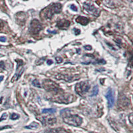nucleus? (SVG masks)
<instances>
[{
    "instance_id": "34",
    "label": "nucleus",
    "mask_w": 133,
    "mask_h": 133,
    "mask_svg": "<svg viewBox=\"0 0 133 133\" xmlns=\"http://www.w3.org/2000/svg\"><path fill=\"white\" fill-rule=\"evenodd\" d=\"M74 31L75 32V35H79V34H80V32L81 31L79 30V29H74Z\"/></svg>"
},
{
    "instance_id": "24",
    "label": "nucleus",
    "mask_w": 133,
    "mask_h": 133,
    "mask_svg": "<svg viewBox=\"0 0 133 133\" xmlns=\"http://www.w3.org/2000/svg\"><path fill=\"white\" fill-rule=\"evenodd\" d=\"M55 60H56V62L57 63H62L63 61L62 58L60 57H57L55 58Z\"/></svg>"
},
{
    "instance_id": "33",
    "label": "nucleus",
    "mask_w": 133,
    "mask_h": 133,
    "mask_svg": "<svg viewBox=\"0 0 133 133\" xmlns=\"http://www.w3.org/2000/svg\"><path fill=\"white\" fill-rule=\"evenodd\" d=\"M0 68H5V65H4V63L3 61H0Z\"/></svg>"
},
{
    "instance_id": "16",
    "label": "nucleus",
    "mask_w": 133,
    "mask_h": 133,
    "mask_svg": "<svg viewBox=\"0 0 133 133\" xmlns=\"http://www.w3.org/2000/svg\"><path fill=\"white\" fill-rule=\"evenodd\" d=\"M39 124L37 123H35V122H33V123H31L28 126H26V127H25V129H31V130H35V129H37L39 127Z\"/></svg>"
},
{
    "instance_id": "9",
    "label": "nucleus",
    "mask_w": 133,
    "mask_h": 133,
    "mask_svg": "<svg viewBox=\"0 0 133 133\" xmlns=\"http://www.w3.org/2000/svg\"><path fill=\"white\" fill-rule=\"evenodd\" d=\"M70 26V21L68 20L65 19H60L57 21V27L60 29H68V27Z\"/></svg>"
},
{
    "instance_id": "4",
    "label": "nucleus",
    "mask_w": 133,
    "mask_h": 133,
    "mask_svg": "<svg viewBox=\"0 0 133 133\" xmlns=\"http://www.w3.org/2000/svg\"><path fill=\"white\" fill-rule=\"evenodd\" d=\"M43 88L48 92H57L59 90V87L56 83L49 79L44 80L42 83Z\"/></svg>"
},
{
    "instance_id": "3",
    "label": "nucleus",
    "mask_w": 133,
    "mask_h": 133,
    "mask_svg": "<svg viewBox=\"0 0 133 133\" xmlns=\"http://www.w3.org/2000/svg\"><path fill=\"white\" fill-rule=\"evenodd\" d=\"M90 88H91V85L88 82H81L76 85L75 90L79 95L83 96L89 91Z\"/></svg>"
},
{
    "instance_id": "11",
    "label": "nucleus",
    "mask_w": 133,
    "mask_h": 133,
    "mask_svg": "<svg viewBox=\"0 0 133 133\" xmlns=\"http://www.w3.org/2000/svg\"><path fill=\"white\" fill-rule=\"evenodd\" d=\"M26 15L23 12H20L16 15V21L17 22L21 25H23L25 23Z\"/></svg>"
},
{
    "instance_id": "41",
    "label": "nucleus",
    "mask_w": 133,
    "mask_h": 133,
    "mask_svg": "<svg viewBox=\"0 0 133 133\" xmlns=\"http://www.w3.org/2000/svg\"><path fill=\"white\" fill-rule=\"evenodd\" d=\"M0 48H1V46H0Z\"/></svg>"
},
{
    "instance_id": "29",
    "label": "nucleus",
    "mask_w": 133,
    "mask_h": 133,
    "mask_svg": "<svg viewBox=\"0 0 133 133\" xmlns=\"http://www.w3.org/2000/svg\"><path fill=\"white\" fill-rule=\"evenodd\" d=\"M84 48L86 50H89V51H91L92 50V47L91 45H85L84 46Z\"/></svg>"
},
{
    "instance_id": "2",
    "label": "nucleus",
    "mask_w": 133,
    "mask_h": 133,
    "mask_svg": "<svg viewBox=\"0 0 133 133\" xmlns=\"http://www.w3.org/2000/svg\"><path fill=\"white\" fill-rule=\"evenodd\" d=\"M63 121L66 124H69L73 127H79L82 124L83 119L78 115H70V116H65L63 118Z\"/></svg>"
},
{
    "instance_id": "20",
    "label": "nucleus",
    "mask_w": 133,
    "mask_h": 133,
    "mask_svg": "<svg viewBox=\"0 0 133 133\" xmlns=\"http://www.w3.org/2000/svg\"><path fill=\"white\" fill-rule=\"evenodd\" d=\"M32 84H33V86L36 87L41 88V85H40V83L38 80H34L32 82Z\"/></svg>"
},
{
    "instance_id": "38",
    "label": "nucleus",
    "mask_w": 133,
    "mask_h": 133,
    "mask_svg": "<svg viewBox=\"0 0 133 133\" xmlns=\"http://www.w3.org/2000/svg\"><path fill=\"white\" fill-rule=\"evenodd\" d=\"M2 98H3V97H2V98H0V104L2 103Z\"/></svg>"
},
{
    "instance_id": "7",
    "label": "nucleus",
    "mask_w": 133,
    "mask_h": 133,
    "mask_svg": "<svg viewBox=\"0 0 133 133\" xmlns=\"http://www.w3.org/2000/svg\"><path fill=\"white\" fill-rule=\"evenodd\" d=\"M55 78H57V79H63L65 81L67 82H72L75 81L76 80H78V79L80 78V77L78 75H73V76H69L66 75H62L59 74L57 76L55 77Z\"/></svg>"
},
{
    "instance_id": "22",
    "label": "nucleus",
    "mask_w": 133,
    "mask_h": 133,
    "mask_svg": "<svg viewBox=\"0 0 133 133\" xmlns=\"http://www.w3.org/2000/svg\"><path fill=\"white\" fill-rule=\"evenodd\" d=\"M57 129V133H67L65 129H62V128H58Z\"/></svg>"
},
{
    "instance_id": "14",
    "label": "nucleus",
    "mask_w": 133,
    "mask_h": 133,
    "mask_svg": "<svg viewBox=\"0 0 133 133\" xmlns=\"http://www.w3.org/2000/svg\"><path fill=\"white\" fill-rule=\"evenodd\" d=\"M23 71H24V68L23 67H21L20 69H19L18 67H17V72L15 74V75L14 76V77L12 78V79H11V82L16 81L18 80L19 78L21 77L22 73H23Z\"/></svg>"
},
{
    "instance_id": "28",
    "label": "nucleus",
    "mask_w": 133,
    "mask_h": 133,
    "mask_svg": "<svg viewBox=\"0 0 133 133\" xmlns=\"http://www.w3.org/2000/svg\"><path fill=\"white\" fill-rule=\"evenodd\" d=\"M97 63L102 64V65H103V64H105V63H106V62H105V61L103 60V59H101V60L97 61Z\"/></svg>"
},
{
    "instance_id": "30",
    "label": "nucleus",
    "mask_w": 133,
    "mask_h": 133,
    "mask_svg": "<svg viewBox=\"0 0 133 133\" xmlns=\"http://www.w3.org/2000/svg\"><path fill=\"white\" fill-rule=\"evenodd\" d=\"M3 23L1 20H0V32L2 31V29H3Z\"/></svg>"
},
{
    "instance_id": "18",
    "label": "nucleus",
    "mask_w": 133,
    "mask_h": 133,
    "mask_svg": "<svg viewBox=\"0 0 133 133\" xmlns=\"http://www.w3.org/2000/svg\"><path fill=\"white\" fill-rule=\"evenodd\" d=\"M98 93V87L97 85H95L93 89H92V92L91 93V97H93V96H97Z\"/></svg>"
},
{
    "instance_id": "36",
    "label": "nucleus",
    "mask_w": 133,
    "mask_h": 133,
    "mask_svg": "<svg viewBox=\"0 0 133 133\" xmlns=\"http://www.w3.org/2000/svg\"><path fill=\"white\" fill-rule=\"evenodd\" d=\"M48 32H49V33H56V31H51L50 30H48Z\"/></svg>"
},
{
    "instance_id": "13",
    "label": "nucleus",
    "mask_w": 133,
    "mask_h": 133,
    "mask_svg": "<svg viewBox=\"0 0 133 133\" xmlns=\"http://www.w3.org/2000/svg\"><path fill=\"white\" fill-rule=\"evenodd\" d=\"M76 21L77 23L81 24L82 25H87L88 23H89V19L85 17L78 16L76 19Z\"/></svg>"
},
{
    "instance_id": "35",
    "label": "nucleus",
    "mask_w": 133,
    "mask_h": 133,
    "mask_svg": "<svg viewBox=\"0 0 133 133\" xmlns=\"http://www.w3.org/2000/svg\"><path fill=\"white\" fill-rule=\"evenodd\" d=\"M47 64H48V65H51L52 63H53V61H51V60H48L47 61Z\"/></svg>"
},
{
    "instance_id": "6",
    "label": "nucleus",
    "mask_w": 133,
    "mask_h": 133,
    "mask_svg": "<svg viewBox=\"0 0 133 133\" xmlns=\"http://www.w3.org/2000/svg\"><path fill=\"white\" fill-rule=\"evenodd\" d=\"M42 25L37 19L32 20L30 25V31L32 34H33V35L38 34L40 31L42 30Z\"/></svg>"
},
{
    "instance_id": "27",
    "label": "nucleus",
    "mask_w": 133,
    "mask_h": 133,
    "mask_svg": "<svg viewBox=\"0 0 133 133\" xmlns=\"http://www.w3.org/2000/svg\"><path fill=\"white\" fill-rule=\"evenodd\" d=\"M70 8H71V9H72L73 11H77V7H76L75 5H71Z\"/></svg>"
},
{
    "instance_id": "26",
    "label": "nucleus",
    "mask_w": 133,
    "mask_h": 133,
    "mask_svg": "<svg viewBox=\"0 0 133 133\" xmlns=\"http://www.w3.org/2000/svg\"><path fill=\"white\" fill-rule=\"evenodd\" d=\"M129 121L130 122V123L133 124V113H131L130 115H129Z\"/></svg>"
},
{
    "instance_id": "40",
    "label": "nucleus",
    "mask_w": 133,
    "mask_h": 133,
    "mask_svg": "<svg viewBox=\"0 0 133 133\" xmlns=\"http://www.w3.org/2000/svg\"><path fill=\"white\" fill-rule=\"evenodd\" d=\"M89 133H95V132H89Z\"/></svg>"
},
{
    "instance_id": "8",
    "label": "nucleus",
    "mask_w": 133,
    "mask_h": 133,
    "mask_svg": "<svg viewBox=\"0 0 133 133\" xmlns=\"http://www.w3.org/2000/svg\"><path fill=\"white\" fill-rule=\"evenodd\" d=\"M106 98L108 101V106L109 107L112 108L115 103V97H114L113 91L111 89H109L108 92L106 94Z\"/></svg>"
},
{
    "instance_id": "23",
    "label": "nucleus",
    "mask_w": 133,
    "mask_h": 133,
    "mask_svg": "<svg viewBox=\"0 0 133 133\" xmlns=\"http://www.w3.org/2000/svg\"><path fill=\"white\" fill-rule=\"evenodd\" d=\"M45 133H57V129H48V130H46V131L45 132Z\"/></svg>"
},
{
    "instance_id": "25",
    "label": "nucleus",
    "mask_w": 133,
    "mask_h": 133,
    "mask_svg": "<svg viewBox=\"0 0 133 133\" xmlns=\"http://www.w3.org/2000/svg\"><path fill=\"white\" fill-rule=\"evenodd\" d=\"M7 117H8V115H7L6 113H4L3 115H2V118H0V122L2 121H3V120H5L7 118Z\"/></svg>"
},
{
    "instance_id": "31",
    "label": "nucleus",
    "mask_w": 133,
    "mask_h": 133,
    "mask_svg": "<svg viewBox=\"0 0 133 133\" xmlns=\"http://www.w3.org/2000/svg\"><path fill=\"white\" fill-rule=\"evenodd\" d=\"M0 41H2V42L6 41V38L5 37H0Z\"/></svg>"
},
{
    "instance_id": "39",
    "label": "nucleus",
    "mask_w": 133,
    "mask_h": 133,
    "mask_svg": "<svg viewBox=\"0 0 133 133\" xmlns=\"http://www.w3.org/2000/svg\"><path fill=\"white\" fill-rule=\"evenodd\" d=\"M2 56H3V55L0 54V57H2Z\"/></svg>"
},
{
    "instance_id": "10",
    "label": "nucleus",
    "mask_w": 133,
    "mask_h": 133,
    "mask_svg": "<svg viewBox=\"0 0 133 133\" xmlns=\"http://www.w3.org/2000/svg\"><path fill=\"white\" fill-rule=\"evenodd\" d=\"M40 121L43 123L44 125H53L56 123L57 119L55 118H51L49 116H46V117H43L42 118H40Z\"/></svg>"
},
{
    "instance_id": "21",
    "label": "nucleus",
    "mask_w": 133,
    "mask_h": 133,
    "mask_svg": "<svg viewBox=\"0 0 133 133\" xmlns=\"http://www.w3.org/2000/svg\"><path fill=\"white\" fill-rule=\"evenodd\" d=\"M129 64L130 66L133 67V53L130 54V56L129 57Z\"/></svg>"
},
{
    "instance_id": "32",
    "label": "nucleus",
    "mask_w": 133,
    "mask_h": 133,
    "mask_svg": "<svg viewBox=\"0 0 133 133\" xmlns=\"http://www.w3.org/2000/svg\"><path fill=\"white\" fill-rule=\"evenodd\" d=\"M10 128H11L10 126H5V127H1V128H0V130H3V129H10Z\"/></svg>"
},
{
    "instance_id": "5",
    "label": "nucleus",
    "mask_w": 133,
    "mask_h": 133,
    "mask_svg": "<svg viewBox=\"0 0 133 133\" xmlns=\"http://www.w3.org/2000/svg\"><path fill=\"white\" fill-rule=\"evenodd\" d=\"M83 8L87 11V12L93 16L98 17L100 15L99 9L94 6L93 5L90 4L89 3H87V2L83 3Z\"/></svg>"
},
{
    "instance_id": "17",
    "label": "nucleus",
    "mask_w": 133,
    "mask_h": 133,
    "mask_svg": "<svg viewBox=\"0 0 133 133\" xmlns=\"http://www.w3.org/2000/svg\"><path fill=\"white\" fill-rule=\"evenodd\" d=\"M56 112V109H54V108H51V109H44L42 110V113L45 114H54Z\"/></svg>"
},
{
    "instance_id": "37",
    "label": "nucleus",
    "mask_w": 133,
    "mask_h": 133,
    "mask_svg": "<svg viewBox=\"0 0 133 133\" xmlns=\"http://www.w3.org/2000/svg\"><path fill=\"white\" fill-rule=\"evenodd\" d=\"M3 79V77H0V81H2Z\"/></svg>"
},
{
    "instance_id": "15",
    "label": "nucleus",
    "mask_w": 133,
    "mask_h": 133,
    "mask_svg": "<svg viewBox=\"0 0 133 133\" xmlns=\"http://www.w3.org/2000/svg\"><path fill=\"white\" fill-rule=\"evenodd\" d=\"M103 3L106 5V6L110 8H115L118 7V3H119L118 2H115V1H104Z\"/></svg>"
},
{
    "instance_id": "12",
    "label": "nucleus",
    "mask_w": 133,
    "mask_h": 133,
    "mask_svg": "<svg viewBox=\"0 0 133 133\" xmlns=\"http://www.w3.org/2000/svg\"><path fill=\"white\" fill-rule=\"evenodd\" d=\"M118 104L120 107H127L129 104V100L126 98L124 96H120L119 99H118Z\"/></svg>"
},
{
    "instance_id": "1",
    "label": "nucleus",
    "mask_w": 133,
    "mask_h": 133,
    "mask_svg": "<svg viewBox=\"0 0 133 133\" xmlns=\"http://www.w3.org/2000/svg\"><path fill=\"white\" fill-rule=\"evenodd\" d=\"M61 9H62V5L61 3H53L43 9L40 14V16L43 19H51L55 14H59L61 11Z\"/></svg>"
},
{
    "instance_id": "19",
    "label": "nucleus",
    "mask_w": 133,
    "mask_h": 133,
    "mask_svg": "<svg viewBox=\"0 0 133 133\" xmlns=\"http://www.w3.org/2000/svg\"><path fill=\"white\" fill-rule=\"evenodd\" d=\"M10 118L11 120H17L19 118V115H17L16 113H13L12 115L10 116Z\"/></svg>"
}]
</instances>
